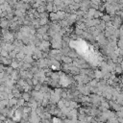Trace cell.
I'll return each instance as SVG.
<instances>
[{
  "instance_id": "obj_8",
  "label": "cell",
  "mask_w": 123,
  "mask_h": 123,
  "mask_svg": "<svg viewBox=\"0 0 123 123\" xmlns=\"http://www.w3.org/2000/svg\"><path fill=\"white\" fill-rule=\"evenodd\" d=\"M64 61L65 63H70L72 60H71L70 58H64Z\"/></svg>"
},
{
  "instance_id": "obj_10",
  "label": "cell",
  "mask_w": 123,
  "mask_h": 123,
  "mask_svg": "<svg viewBox=\"0 0 123 123\" xmlns=\"http://www.w3.org/2000/svg\"><path fill=\"white\" fill-rule=\"evenodd\" d=\"M35 89H36V90H39V89H40V86H36V88H35Z\"/></svg>"
},
{
  "instance_id": "obj_3",
  "label": "cell",
  "mask_w": 123,
  "mask_h": 123,
  "mask_svg": "<svg viewBox=\"0 0 123 123\" xmlns=\"http://www.w3.org/2000/svg\"><path fill=\"white\" fill-rule=\"evenodd\" d=\"M95 77H96L97 79H101V78H103V77H104L103 72H101V71H95Z\"/></svg>"
},
{
  "instance_id": "obj_6",
  "label": "cell",
  "mask_w": 123,
  "mask_h": 123,
  "mask_svg": "<svg viewBox=\"0 0 123 123\" xmlns=\"http://www.w3.org/2000/svg\"><path fill=\"white\" fill-rule=\"evenodd\" d=\"M52 121H53L54 123H62V120H61L59 117H54V118L52 119Z\"/></svg>"
},
{
  "instance_id": "obj_1",
  "label": "cell",
  "mask_w": 123,
  "mask_h": 123,
  "mask_svg": "<svg viewBox=\"0 0 123 123\" xmlns=\"http://www.w3.org/2000/svg\"><path fill=\"white\" fill-rule=\"evenodd\" d=\"M114 72L117 73V74H121V73L123 72V69L122 67L120 66V64H116L115 67H114Z\"/></svg>"
},
{
  "instance_id": "obj_7",
  "label": "cell",
  "mask_w": 123,
  "mask_h": 123,
  "mask_svg": "<svg viewBox=\"0 0 123 123\" xmlns=\"http://www.w3.org/2000/svg\"><path fill=\"white\" fill-rule=\"evenodd\" d=\"M46 22H47V19L46 18H43V19H41L40 24H41V25H44V24H46Z\"/></svg>"
},
{
  "instance_id": "obj_5",
  "label": "cell",
  "mask_w": 123,
  "mask_h": 123,
  "mask_svg": "<svg viewBox=\"0 0 123 123\" xmlns=\"http://www.w3.org/2000/svg\"><path fill=\"white\" fill-rule=\"evenodd\" d=\"M22 97H23V99L26 100V101H29L30 100V94L29 93H23Z\"/></svg>"
},
{
  "instance_id": "obj_4",
  "label": "cell",
  "mask_w": 123,
  "mask_h": 123,
  "mask_svg": "<svg viewBox=\"0 0 123 123\" xmlns=\"http://www.w3.org/2000/svg\"><path fill=\"white\" fill-rule=\"evenodd\" d=\"M116 46L119 48V49H123V40L122 39H117V42H116Z\"/></svg>"
},
{
  "instance_id": "obj_2",
  "label": "cell",
  "mask_w": 123,
  "mask_h": 123,
  "mask_svg": "<svg viewBox=\"0 0 123 123\" xmlns=\"http://www.w3.org/2000/svg\"><path fill=\"white\" fill-rule=\"evenodd\" d=\"M102 20H103L105 23H107V22L111 21V15H103V16H102Z\"/></svg>"
},
{
  "instance_id": "obj_9",
  "label": "cell",
  "mask_w": 123,
  "mask_h": 123,
  "mask_svg": "<svg viewBox=\"0 0 123 123\" xmlns=\"http://www.w3.org/2000/svg\"><path fill=\"white\" fill-rule=\"evenodd\" d=\"M43 11H44L43 7H39V12H43Z\"/></svg>"
}]
</instances>
